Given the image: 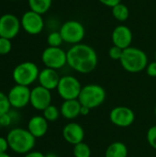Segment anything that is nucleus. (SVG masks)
<instances>
[{"label":"nucleus","mask_w":156,"mask_h":157,"mask_svg":"<svg viewBox=\"0 0 156 157\" xmlns=\"http://www.w3.org/2000/svg\"><path fill=\"white\" fill-rule=\"evenodd\" d=\"M47 42L50 47H60L63 42L60 31H52L47 37Z\"/></svg>","instance_id":"obj_24"},{"label":"nucleus","mask_w":156,"mask_h":157,"mask_svg":"<svg viewBox=\"0 0 156 157\" xmlns=\"http://www.w3.org/2000/svg\"><path fill=\"white\" fill-rule=\"evenodd\" d=\"M111 39L113 45L125 50L131 47L132 42V32L129 27L125 25H119L113 29Z\"/></svg>","instance_id":"obj_14"},{"label":"nucleus","mask_w":156,"mask_h":157,"mask_svg":"<svg viewBox=\"0 0 156 157\" xmlns=\"http://www.w3.org/2000/svg\"><path fill=\"white\" fill-rule=\"evenodd\" d=\"M146 73L151 77H156V61L151 62L146 67Z\"/></svg>","instance_id":"obj_30"},{"label":"nucleus","mask_w":156,"mask_h":157,"mask_svg":"<svg viewBox=\"0 0 156 157\" xmlns=\"http://www.w3.org/2000/svg\"><path fill=\"white\" fill-rule=\"evenodd\" d=\"M49 129V122L48 121L40 115L33 116L29 119L28 122L27 130L37 139L43 137Z\"/></svg>","instance_id":"obj_17"},{"label":"nucleus","mask_w":156,"mask_h":157,"mask_svg":"<svg viewBox=\"0 0 156 157\" xmlns=\"http://www.w3.org/2000/svg\"><path fill=\"white\" fill-rule=\"evenodd\" d=\"M82 87L80 81L76 77L73 75H63L61 77L56 90L63 100H70L78 99Z\"/></svg>","instance_id":"obj_6"},{"label":"nucleus","mask_w":156,"mask_h":157,"mask_svg":"<svg viewBox=\"0 0 156 157\" xmlns=\"http://www.w3.org/2000/svg\"><path fill=\"white\" fill-rule=\"evenodd\" d=\"M10 103L7 98V95L0 91V116L8 113L10 111Z\"/></svg>","instance_id":"obj_25"},{"label":"nucleus","mask_w":156,"mask_h":157,"mask_svg":"<svg viewBox=\"0 0 156 157\" xmlns=\"http://www.w3.org/2000/svg\"><path fill=\"white\" fill-rule=\"evenodd\" d=\"M28 4L30 10L43 15L51 8L52 0H28Z\"/></svg>","instance_id":"obj_20"},{"label":"nucleus","mask_w":156,"mask_h":157,"mask_svg":"<svg viewBox=\"0 0 156 157\" xmlns=\"http://www.w3.org/2000/svg\"><path fill=\"white\" fill-rule=\"evenodd\" d=\"M73 154L74 157H91V148L87 144L82 142L74 145Z\"/></svg>","instance_id":"obj_23"},{"label":"nucleus","mask_w":156,"mask_h":157,"mask_svg":"<svg viewBox=\"0 0 156 157\" xmlns=\"http://www.w3.org/2000/svg\"><path fill=\"white\" fill-rule=\"evenodd\" d=\"M40 69L33 62H23L18 63L12 72V78L16 85L29 86L38 80Z\"/></svg>","instance_id":"obj_5"},{"label":"nucleus","mask_w":156,"mask_h":157,"mask_svg":"<svg viewBox=\"0 0 156 157\" xmlns=\"http://www.w3.org/2000/svg\"><path fill=\"white\" fill-rule=\"evenodd\" d=\"M30 92L29 86L15 85L10 88L7 98L11 108L16 109H20L27 107L30 103Z\"/></svg>","instance_id":"obj_12"},{"label":"nucleus","mask_w":156,"mask_h":157,"mask_svg":"<svg viewBox=\"0 0 156 157\" xmlns=\"http://www.w3.org/2000/svg\"><path fill=\"white\" fill-rule=\"evenodd\" d=\"M81 106L78 99L63 100L60 108L61 115L66 120H74L80 116Z\"/></svg>","instance_id":"obj_18"},{"label":"nucleus","mask_w":156,"mask_h":157,"mask_svg":"<svg viewBox=\"0 0 156 157\" xmlns=\"http://www.w3.org/2000/svg\"><path fill=\"white\" fill-rule=\"evenodd\" d=\"M120 63L125 71L136 74L146 69L148 57L143 50L136 47H129L123 50Z\"/></svg>","instance_id":"obj_3"},{"label":"nucleus","mask_w":156,"mask_h":157,"mask_svg":"<svg viewBox=\"0 0 156 157\" xmlns=\"http://www.w3.org/2000/svg\"><path fill=\"white\" fill-rule=\"evenodd\" d=\"M122 53H123V50L115 45L110 47L108 50V56L110 59L114 61H120L122 56Z\"/></svg>","instance_id":"obj_28"},{"label":"nucleus","mask_w":156,"mask_h":157,"mask_svg":"<svg viewBox=\"0 0 156 157\" xmlns=\"http://www.w3.org/2000/svg\"><path fill=\"white\" fill-rule=\"evenodd\" d=\"M9 1H17V0H9Z\"/></svg>","instance_id":"obj_39"},{"label":"nucleus","mask_w":156,"mask_h":157,"mask_svg":"<svg viewBox=\"0 0 156 157\" xmlns=\"http://www.w3.org/2000/svg\"><path fill=\"white\" fill-rule=\"evenodd\" d=\"M99 2L101 4H103L104 6L113 7V6H117L118 4L121 3V0H99Z\"/></svg>","instance_id":"obj_32"},{"label":"nucleus","mask_w":156,"mask_h":157,"mask_svg":"<svg viewBox=\"0 0 156 157\" xmlns=\"http://www.w3.org/2000/svg\"><path fill=\"white\" fill-rule=\"evenodd\" d=\"M90 109H88L87 107L85 106H81V110H80V115L82 116H87L90 112Z\"/></svg>","instance_id":"obj_34"},{"label":"nucleus","mask_w":156,"mask_h":157,"mask_svg":"<svg viewBox=\"0 0 156 157\" xmlns=\"http://www.w3.org/2000/svg\"><path fill=\"white\" fill-rule=\"evenodd\" d=\"M13 123L11 115L8 113H6L2 116H0V125L1 127H8Z\"/></svg>","instance_id":"obj_29"},{"label":"nucleus","mask_w":156,"mask_h":157,"mask_svg":"<svg viewBox=\"0 0 156 157\" xmlns=\"http://www.w3.org/2000/svg\"><path fill=\"white\" fill-rule=\"evenodd\" d=\"M67 64L80 74H89L97 65V54L89 45L78 43L67 52Z\"/></svg>","instance_id":"obj_1"},{"label":"nucleus","mask_w":156,"mask_h":157,"mask_svg":"<svg viewBox=\"0 0 156 157\" xmlns=\"http://www.w3.org/2000/svg\"><path fill=\"white\" fill-rule=\"evenodd\" d=\"M154 113H155V116H156V106H155V109H154Z\"/></svg>","instance_id":"obj_37"},{"label":"nucleus","mask_w":156,"mask_h":157,"mask_svg":"<svg viewBox=\"0 0 156 157\" xmlns=\"http://www.w3.org/2000/svg\"><path fill=\"white\" fill-rule=\"evenodd\" d=\"M154 57H155V61H156V51H155V54H154Z\"/></svg>","instance_id":"obj_38"},{"label":"nucleus","mask_w":156,"mask_h":157,"mask_svg":"<svg viewBox=\"0 0 156 157\" xmlns=\"http://www.w3.org/2000/svg\"><path fill=\"white\" fill-rule=\"evenodd\" d=\"M21 29L29 35H38L44 29V19L42 15L32 10L23 13L20 17Z\"/></svg>","instance_id":"obj_9"},{"label":"nucleus","mask_w":156,"mask_h":157,"mask_svg":"<svg viewBox=\"0 0 156 157\" xmlns=\"http://www.w3.org/2000/svg\"><path fill=\"white\" fill-rule=\"evenodd\" d=\"M112 14H113V17L117 20L123 22L128 19V17L130 16V10L126 5L120 3L117 6L112 7Z\"/></svg>","instance_id":"obj_21"},{"label":"nucleus","mask_w":156,"mask_h":157,"mask_svg":"<svg viewBox=\"0 0 156 157\" xmlns=\"http://www.w3.org/2000/svg\"><path fill=\"white\" fill-rule=\"evenodd\" d=\"M63 137L66 143L72 145L80 144L85 139L84 128L77 122H69L63 129Z\"/></svg>","instance_id":"obj_15"},{"label":"nucleus","mask_w":156,"mask_h":157,"mask_svg":"<svg viewBox=\"0 0 156 157\" xmlns=\"http://www.w3.org/2000/svg\"><path fill=\"white\" fill-rule=\"evenodd\" d=\"M0 157H11L7 153H0Z\"/></svg>","instance_id":"obj_36"},{"label":"nucleus","mask_w":156,"mask_h":157,"mask_svg":"<svg viewBox=\"0 0 156 157\" xmlns=\"http://www.w3.org/2000/svg\"><path fill=\"white\" fill-rule=\"evenodd\" d=\"M59 31L64 42L74 45L80 43L86 35L85 27L77 20H68L64 22Z\"/></svg>","instance_id":"obj_7"},{"label":"nucleus","mask_w":156,"mask_h":157,"mask_svg":"<svg viewBox=\"0 0 156 157\" xmlns=\"http://www.w3.org/2000/svg\"><path fill=\"white\" fill-rule=\"evenodd\" d=\"M21 29L20 19L12 13H6L0 16V37L13 40Z\"/></svg>","instance_id":"obj_10"},{"label":"nucleus","mask_w":156,"mask_h":157,"mask_svg":"<svg viewBox=\"0 0 156 157\" xmlns=\"http://www.w3.org/2000/svg\"><path fill=\"white\" fill-rule=\"evenodd\" d=\"M24 157H45V155H43L41 152H39V151H31L26 154Z\"/></svg>","instance_id":"obj_33"},{"label":"nucleus","mask_w":156,"mask_h":157,"mask_svg":"<svg viewBox=\"0 0 156 157\" xmlns=\"http://www.w3.org/2000/svg\"><path fill=\"white\" fill-rule=\"evenodd\" d=\"M45 157H60L58 155H56L55 153H48L47 155H45Z\"/></svg>","instance_id":"obj_35"},{"label":"nucleus","mask_w":156,"mask_h":157,"mask_svg":"<svg viewBox=\"0 0 156 157\" xmlns=\"http://www.w3.org/2000/svg\"><path fill=\"white\" fill-rule=\"evenodd\" d=\"M61 77L57 72V70L51 69L45 67L41 71H40V75L38 77V81L40 86L45 87L46 89L51 91L56 89L59 84Z\"/></svg>","instance_id":"obj_16"},{"label":"nucleus","mask_w":156,"mask_h":157,"mask_svg":"<svg viewBox=\"0 0 156 157\" xmlns=\"http://www.w3.org/2000/svg\"><path fill=\"white\" fill-rule=\"evenodd\" d=\"M146 138L149 145L156 150V125H154L151 128H149Z\"/></svg>","instance_id":"obj_27"},{"label":"nucleus","mask_w":156,"mask_h":157,"mask_svg":"<svg viewBox=\"0 0 156 157\" xmlns=\"http://www.w3.org/2000/svg\"><path fill=\"white\" fill-rule=\"evenodd\" d=\"M0 128H1V125H0Z\"/></svg>","instance_id":"obj_40"},{"label":"nucleus","mask_w":156,"mask_h":157,"mask_svg":"<svg viewBox=\"0 0 156 157\" xmlns=\"http://www.w3.org/2000/svg\"><path fill=\"white\" fill-rule=\"evenodd\" d=\"M109 121L117 127L127 128L133 124L135 121V113L129 107L118 106L110 110Z\"/></svg>","instance_id":"obj_11"},{"label":"nucleus","mask_w":156,"mask_h":157,"mask_svg":"<svg viewBox=\"0 0 156 157\" xmlns=\"http://www.w3.org/2000/svg\"><path fill=\"white\" fill-rule=\"evenodd\" d=\"M9 148V144L7 142L6 137H0V153H6Z\"/></svg>","instance_id":"obj_31"},{"label":"nucleus","mask_w":156,"mask_h":157,"mask_svg":"<svg viewBox=\"0 0 156 157\" xmlns=\"http://www.w3.org/2000/svg\"><path fill=\"white\" fill-rule=\"evenodd\" d=\"M45 67L58 70L67 64V53L60 47H47L41 53Z\"/></svg>","instance_id":"obj_8"},{"label":"nucleus","mask_w":156,"mask_h":157,"mask_svg":"<svg viewBox=\"0 0 156 157\" xmlns=\"http://www.w3.org/2000/svg\"><path fill=\"white\" fill-rule=\"evenodd\" d=\"M33 109L43 111L51 104V93L41 86H37L31 89L30 103Z\"/></svg>","instance_id":"obj_13"},{"label":"nucleus","mask_w":156,"mask_h":157,"mask_svg":"<svg viewBox=\"0 0 156 157\" xmlns=\"http://www.w3.org/2000/svg\"><path fill=\"white\" fill-rule=\"evenodd\" d=\"M105 157H128V148L122 142H114L108 146Z\"/></svg>","instance_id":"obj_19"},{"label":"nucleus","mask_w":156,"mask_h":157,"mask_svg":"<svg viewBox=\"0 0 156 157\" xmlns=\"http://www.w3.org/2000/svg\"><path fill=\"white\" fill-rule=\"evenodd\" d=\"M12 50L11 40L0 37V55H6Z\"/></svg>","instance_id":"obj_26"},{"label":"nucleus","mask_w":156,"mask_h":157,"mask_svg":"<svg viewBox=\"0 0 156 157\" xmlns=\"http://www.w3.org/2000/svg\"><path fill=\"white\" fill-rule=\"evenodd\" d=\"M42 112H43L42 116L48 121V122H54V121H56L59 119L60 115H61L60 109L56 106H54L52 104H51L49 107H47Z\"/></svg>","instance_id":"obj_22"},{"label":"nucleus","mask_w":156,"mask_h":157,"mask_svg":"<svg viewBox=\"0 0 156 157\" xmlns=\"http://www.w3.org/2000/svg\"><path fill=\"white\" fill-rule=\"evenodd\" d=\"M106 90L97 84H89L82 87L78 100L82 106L90 109L100 107L106 100Z\"/></svg>","instance_id":"obj_4"},{"label":"nucleus","mask_w":156,"mask_h":157,"mask_svg":"<svg viewBox=\"0 0 156 157\" xmlns=\"http://www.w3.org/2000/svg\"><path fill=\"white\" fill-rule=\"evenodd\" d=\"M6 139L9 144V148L19 155H26L31 152L36 144V138L24 128H13L11 129Z\"/></svg>","instance_id":"obj_2"}]
</instances>
